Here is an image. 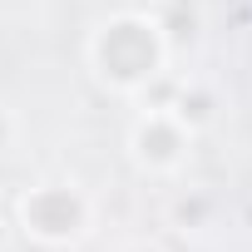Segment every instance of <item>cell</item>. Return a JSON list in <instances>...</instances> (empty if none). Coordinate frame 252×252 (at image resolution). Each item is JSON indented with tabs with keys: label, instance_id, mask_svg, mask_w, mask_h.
Masks as SVG:
<instances>
[{
	"label": "cell",
	"instance_id": "obj_3",
	"mask_svg": "<svg viewBox=\"0 0 252 252\" xmlns=\"http://www.w3.org/2000/svg\"><path fill=\"white\" fill-rule=\"evenodd\" d=\"M193 144H198V134L168 104L139 109L124 129V154H129L134 173H144V178H178L193 158Z\"/></svg>",
	"mask_w": 252,
	"mask_h": 252
},
{
	"label": "cell",
	"instance_id": "obj_5",
	"mask_svg": "<svg viewBox=\"0 0 252 252\" xmlns=\"http://www.w3.org/2000/svg\"><path fill=\"white\" fill-rule=\"evenodd\" d=\"M15 139H20V119H15V109L5 99H0V158H10Z\"/></svg>",
	"mask_w": 252,
	"mask_h": 252
},
{
	"label": "cell",
	"instance_id": "obj_2",
	"mask_svg": "<svg viewBox=\"0 0 252 252\" xmlns=\"http://www.w3.org/2000/svg\"><path fill=\"white\" fill-rule=\"evenodd\" d=\"M15 227L25 242H35L45 252H74L94 237L99 203L79 178L50 173V178H35L30 188L15 193Z\"/></svg>",
	"mask_w": 252,
	"mask_h": 252
},
{
	"label": "cell",
	"instance_id": "obj_4",
	"mask_svg": "<svg viewBox=\"0 0 252 252\" xmlns=\"http://www.w3.org/2000/svg\"><path fill=\"white\" fill-rule=\"evenodd\" d=\"M168 109H173V114H178V119L188 124L193 134H203L208 124L218 119V109H222V104H218V89H213V84H203V79H188V84L178 89V99H173Z\"/></svg>",
	"mask_w": 252,
	"mask_h": 252
},
{
	"label": "cell",
	"instance_id": "obj_1",
	"mask_svg": "<svg viewBox=\"0 0 252 252\" xmlns=\"http://www.w3.org/2000/svg\"><path fill=\"white\" fill-rule=\"evenodd\" d=\"M173 64V45L154 10H109L84 35V69L104 94L144 99Z\"/></svg>",
	"mask_w": 252,
	"mask_h": 252
}]
</instances>
